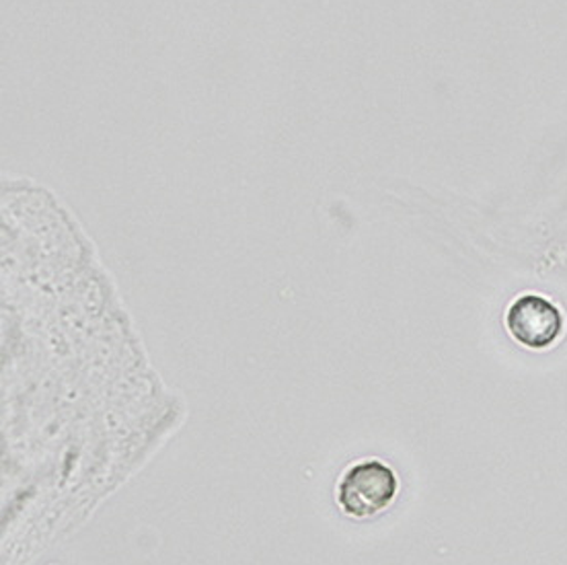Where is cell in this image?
I'll list each match as a JSON object with an SVG mask.
<instances>
[{
    "label": "cell",
    "instance_id": "obj_2",
    "mask_svg": "<svg viewBox=\"0 0 567 565\" xmlns=\"http://www.w3.org/2000/svg\"><path fill=\"white\" fill-rule=\"evenodd\" d=\"M506 326L518 343L530 350H545L561 338L566 319L551 300L539 295H525L512 302Z\"/></svg>",
    "mask_w": 567,
    "mask_h": 565
},
{
    "label": "cell",
    "instance_id": "obj_1",
    "mask_svg": "<svg viewBox=\"0 0 567 565\" xmlns=\"http://www.w3.org/2000/svg\"><path fill=\"white\" fill-rule=\"evenodd\" d=\"M395 471L381 461L350 466L338 483V504L354 518H370L389 508L398 495Z\"/></svg>",
    "mask_w": 567,
    "mask_h": 565
}]
</instances>
